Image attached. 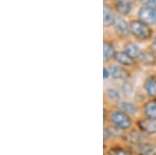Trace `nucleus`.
<instances>
[{"mask_svg":"<svg viewBox=\"0 0 156 155\" xmlns=\"http://www.w3.org/2000/svg\"><path fill=\"white\" fill-rule=\"evenodd\" d=\"M108 117V124H112V126L117 127L118 129L122 130L123 132H126L130 129H132L135 126L134 120L132 117L128 116L125 112L119 111V109L109 108V111L107 114L106 107L104 108V121H106V118Z\"/></svg>","mask_w":156,"mask_h":155,"instance_id":"1","label":"nucleus"},{"mask_svg":"<svg viewBox=\"0 0 156 155\" xmlns=\"http://www.w3.org/2000/svg\"><path fill=\"white\" fill-rule=\"evenodd\" d=\"M121 141L126 145H128L129 147H131V148L134 150L136 147L140 146V144L149 141V136L144 134L142 131H140L136 127L134 126L132 129L125 132Z\"/></svg>","mask_w":156,"mask_h":155,"instance_id":"2","label":"nucleus"},{"mask_svg":"<svg viewBox=\"0 0 156 155\" xmlns=\"http://www.w3.org/2000/svg\"><path fill=\"white\" fill-rule=\"evenodd\" d=\"M115 108L125 112V114H127L128 116L132 117V118L137 117V114H142V106L140 104H137L136 102L128 99L121 100L119 103L115 104Z\"/></svg>","mask_w":156,"mask_h":155,"instance_id":"3","label":"nucleus"},{"mask_svg":"<svg viewBox=\"0 0 156 155\" xmlns=\"http://www.w3.org/2000/svg\"><path fill=\"white\" fill-rule=\"evenodd\" d=\"M135 127L149 137L156 136V121L155 120L146 118V117L142 116L135 120Z\"/></svg>","mask_w":156,"mask_h":155,"instance_id":"4","label":"nucleus"},{"mask_svg":"<svg viewBox=\"0 0 156 155\" xmlns=\"http://www.w3.org/2000/svg\"><path fill=\"white\" fill-rule=\"evenodd\" d=\"M104 155H134L133 149L122 141L114 142L108 147H104Z\"/></svg>","mask_w":156,"mask_h":155,"instance_id":"5","label":"nucleus"},{"mask_svg":"<svg viewBox=\"0 0 156 155\" xmlns=\"http://www.w3.org/2000/svg\"><path fill=\"white\" fill-rule=\"evenodd\" d=\"M130 32L140 40H148L152 36L149 26L142 21H132L130 23Z\"/></svg>","mask_w":156,"mask_h":155,"instance_id":"6","label":"nucleus"},{"mask_svg":"<svg viewBox=\"0 0 156 155\" xmlns=\"http://www.w3.org/2000/svg\"><path fill=\"white\" fill-rule=\"evenodd\" d=\"M121 100H123L122 93H121V90L118 87H107L104 91V103L105 105L108 104H112L114 105L112 107L115 106V104L119 103Z\"/></svg>","mask_w":156,"mask_h":155,"instance_id":"7","label":"nucleus"},{"mask_svg":"<svg viewBox=\"0 0 156 155\" xmlns=\"http://www.w3.org/2000/svg\"><path fill=\"white\" fill-rule=\"evenodd\" d=\"M138 17L143 23L149 25L156 24V9L155 7L144 6L138 12Z\"/></svg>","mask_w":156,"mask_h":155,"instance_id":"8","label":"nucleus"},{"mask_svg":"<svg viewBox=\"0 0 156 155\" xmlns=\"http://www.w3.org/2000/svg\"><path fill=\"white\" fill-rule=\"evenodd\" d=\"M110 74H112V78L114 80H127L130 78V73L129 71L120 65H110L109 66Z\"/></svg>","mask_w":156,"mask_h":155,"instance_id":"9","label":"nucleus"},{"mask_svg":"<svg viewBox=\"0 0 156 155\" xmlns=\"http://www.w3.org/2000/svg\"><path fill=\"white\" fill-rule=\"evenodd\" d=\"M142 114L143 117L149 118L156 121V98L147 99L142 103Z\"/></svg>","mask_w":156,"mask_h":155,"instance_id":"10","label":"nucleus"},{"mask_svg":"<svg viewBox=\"0 0 156 155\" xmlns=\"http://www.w3.org/2000/svg\"><path fill=\"white\" fill-rule=\"evenodd\" d=\"M133 152L134 155H156V143L149 139L136 147Z\"/></svg>","mask_w":156,"mask_h":155,"instance_id":"11","label":"nucleus"},{"mask_svg":"<svg viewBox=\"0 0 156 155\" xmlns=\"http://www.w3.org/2000/svg\"><path fill=\"white\" fill-rule=\"evenodd\" d=\"M143 89L148 99H155L156 98V77L149 76L144 80Z\"/></svg>","mask_w":156,"mask_h":155,"instance_id":"12","label":"nucleus"},{"mask_svg":"<svg viewBox=\"0 0 156 155\" xmlns=\"http://www.w3.org/2000/svg\"><path fill=\"white\" fill-rule=\"evenodd\" d=\"M114 59L117 64L120 66L128 68V67H132L135 64V59H133L131 56H129L125 51H117L114 56Z\"/></svg>","mask_w":156,"mask_h":155,"instance_id":"13","label":"nucleus"},{"mask_svg":"<svg viewBox=\"0 0 156 155\" xmlns=\"http://www.w3.org/2000/svg\"><path fill=\"white\" fill-rule=\"evenodd\" d=\"M120 90H121V93H122L123 98H126L128 100H130V98H132L135 94L134 83L130 79L123 81L120 86Z\"/></svg>","mask_w":156,"mask_h":155,"instance_id":"14","label":"nucleus"},{"mask_svg":"<svg viewBox=\"0 0 156 155\" xmlns=\"http://www.w3.org/2000/svg\"><path fill=\"white\" fill-rule=\"evenodd\" d=\"M137 61L144 66H152L156 62V55L152 50H146V51H142Z\"/></svg>","mask_w":156,"mask_h":155,"instance_id":"15","label":"nucleus"},{"mask_svg":"<svg viewBox=\"0 0 156 155\" xmlns=\"http://www.w3.org/2000/svg\"><path fill=\"white\" fill-rule=\"evenodd\" d=\"M115 28L117 32L121 36L125 37L128 36V33L130 32V26L127 24V22L122 18H117L115 21Z\"/></svg>","mask_w":156,"mask_h":155,"instance_id":"16","label":"nucleus"},{"mask_svg":"<svg viewBox=\"0 0 156 155\" xmlns=\"http://www.w3.org/2000/svg\"><path fill=\"white\" fill-rule=\"evenodd\" d=\"M124 51L126 52L129 56H131L133 59H137L143 50L140 48L138 45H136L135 43H132V42H129V43H127L125 45Z\"/></svg>","mask_w":156,"mask_h":155,"instance_id":"17","label":"nucleus"},{"mask_svg":"<svg viewBox=\"0 0 156 155\" xmlns=\"http://www.w3.org/2000/svg\"><path fill=\"white\" fill-rule=\"evenodd\" d=\"M115 52L117 51H115V47L112 43H109L107 41H105L103 43V59H104L105 62H109L112 58H114Z\"/></svg>","mask_w":156,"mask_h":155,"instance_id":"18","label":"nucleus"},{"mask_svg":"<svg viewBox=\"0 0 156 155\" xmlns=\"http://www.w3.org/2000/svg\"><path fill=\"white\" fill-rule=\"evenodd\" d=\"M115 21V18L112 14V9L108 7L106 4L103 7V24L105 27L110 26V25H114Z\"/></svg>","mask_w":156,"mask_h":155,"instance_id":"19","label":"nucleus"},{"mask_svg":"<svg viewBox=\"0 0 156 155\" xmlns=\"http://www.w3.org/2000/svg\"><path fill=\"white\" fill-rule=\"evenodd\" d=\"M133 0H119L117 3V11L121 15H128L130 12Z\"/></svg>","mask_w":156,"mask_h":155,"instance_id":"20","label":"nucleus"},{"mask_svg":"<svg viewBox=\"0 0 156 155\" xmlns=\"http://www.w3.org/2000/svg\"><path fill=\"white\" fill-rule=\"evenodd\" d=\"M103 78H104V80H108L109 78H112V74H110L109 67L105 66L104 68H103Z\"/></svg>","mask_w":156,"mask_h":155,"instance_id":"21","label":"nucleus"},{"mask_svg":"<svg viewBox=\"0 0 156 155\" xmlns=\"http://www.w3.org/2000/svg\"><path fill=\"white\" fill-rule=\"evenodd\" d=\"M144 5L149 7H155L156 6V0H140Z\"/></svg>","mask_w":156,"mask_h":155,"instance_id":"22","label":"nucleus"},{"mask_svg":"<svg viewBox=\"0 0 156 155\" xmlns=\"http://www.w3.org/2000/svg\"><path fill=\"white\" fill-rule=\"evenodd\" d=\"M151 50L154 52V54L156 55V37L152 41V44H151Z\"/></svg>","mask_w":156,"mask_h":155,"instance_id":"23","label":"nucleus"}]
</instances>
